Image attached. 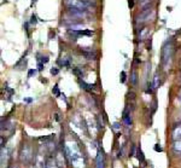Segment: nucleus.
<instances>
[{"label": "nucleus", "mask_w": 181, "mask_h": 168, "mask_svg": "<svg viewBox=\"0 0 181 168\" xmlns=\"http://www.w3.org/2000/svg\"><path fill=\"white\" fill-rule=\"evenodd\" d=\"M132 84H133V86H137V84H138V74H137V72H133V74H132Z\"/></svg>", "instance_id": "9d476101"}, {"label": "nucleus", "mask_w": 181, "mask_h": 168, "mask_svg": "<svg viewBox=\"0 0 181 168\" xmlns=\"http://www.w3.org/2000/svg\"><path fill=\"white\" fill-rule=\"evenodd\" d=\"M138 157H139V160L141 162H145V157H144V154H143L141 149H138Z\"/></svg>", "instance_id": "ddd939ff"}, {"label": "nucleus", "mask_w": 181, "mask_h": 168, "mask_svg": "<svg viewBox=\"0 0 181 168\" xmlns=\"http://www.w3.org/2000/svg\"><path fill=\"white\" fill-rule=\"evenodd\" d=\"M81 53L87 59H97V52L92 48H81Z\"/></svg>", "instance_id": "20e7f679"}, {"label": "nucleus", "mask_w": 181, "mask_h": 168, "mask_svg": "<svg viewBox=\"0 0 181 168\" xmlns=\"http://www.w3.org/2000/svg\"><path fill=\"white\" fill-rule=\"evenodd\" d=\"M64 4L68 6V9H79L82 11H87L89 5L86 0H64Z\"/></svg>", "instance_id": "f03ea898"}, {"label": "nucleus", "mask_w": 181, "mask_h": 168, "mask_svg": "<svg viewBox=\"0 0 181 168\" xmlns=\"http://www.w3.org/2000/svg\"><path fill=\"white\" fill-rule=\"evenodd\" d=\"M150 1H151V0H139V3H140V5H141L143 7H146L147 5L150 4Z\"/></svg>", "instance_id": "4468645a"}, {"label": "nucleus", "mask_w": 181, "mask_h": 168, "mask_svg": "<svg viewBox=\"0 0 181 168\" xmlns=\"http://www.w3.org/2000/svg\"><path fill=\"white\" fill-rule=\"evenodd\" d=\"M179 99L181 100V92H180V94H179Z\"/></svg>", "instance_id": "393cba45"}, {"label": "nucleus", "mask_w": 181, "mask_h": 168, "mask_svg": "<svg viewBox=\"0 0 181 168\" xmlns=\"http://www.w3.org/2000/svg\"><path fill=\"white\" fill-rule=\"evenodd\" d=\"M128 6H129V9H132L134 6V1H133V0H128Z\"/></svg>", "instance_id": "aec40b11"}, {"label": "nucleus", "mask_w": 181, "mask_h": 168, "mask_svg": "<svg viewBox=\"0 0 181 168\" xmlns=\"http://www.w3.org/2000/svg\"><path fill=\"white\" fill-rule=\"evenodd\" d=\"M153 10L152 9H145L143 10L141 12H140V15L137 17V23L138 24H144V23H146L149 21H151V19L153 18Z\"/></svg>", "instance_id": "7ed1b4c3"}, {"label": "nucleus", "mask_w": 181, "mask_h": 168, "mask_svg": "<svg viewBox=\"0 0 181 168\" xmlns=\"http://www.w3.org/2000/svg\"><path fill=\"white\" fill-rule=\"evenodd\" d=\"M118 128H120V124H117V122L114 124V129H118Z\"/></svg>", "instance_id": "b1692460"}, {"label": "nucleus", "mask_w": 181, "mask_h": 168, "mask_svg": "<svg viewBox=\"0 0 181 168\" xmlns=\"http://www.w3.org/2000/svg\"><path fill=\"white\" fill-rule=\"evenodd\" d=\"M147 34H149V29L147 28H141V29H140V32H139V39L140 40L146 39Z\"/></svg>", "instance_id": "0eeeda50"}, {"label": "nucleus", "mask_w": 181, "mask_h": 168, "mask_svg": "<svg viewBox=\"0 0 181 168\" xmlns=\"http://www.w3.org/2000/svg\"><path fill=\"white\" fill-rule=\"evenodd\" d=\"M48 60H50V59H48V57H42V59H41V63H44V64H45V63H47Z\"/></svg>", "instance_id": "5701e85b"}, {"label": "nucleus", "mask_w": 181, "mask_h": 168, "mask_svg": "<svg viewBox=\"0 0 181 168\" xmlns=\"http://www.w3.org/2000/svg\"><path fill=\"white\" fill-rule=\"evenodd\" d=\"M178 138L181 139V126L179 127V128H176V129L174 131V139L176 140Z\"/></svg>", "instance_id": "1a4fd4ad"}, {"label": "nucleus", "mask_w": 181, "mask_h": 168, "mask_svg": "<svg viewBox=\"0 0 181 168\" xmlns=\"http://www.w3.org/2000/svg\"><path fill=\"white\" fill-rule=\"evenodd\" d=\"M38 68H39V70H42V69H44V63L39 62V63H38Z\"/></svg>", "instance_id": "4be33fe9"}, {"label": "nucleus", "mask_w": 181, "mask_h": 168, "mask_svg": "<svg viewBox=\"0 0 181 168\" xmlns=\"http://www.w3.org/2000/svg\"><path fill=\"white\" fill-rule=\"evenodd\" d=\"M121 82H122V84L126 82V72H122V73H121Z\"/></svg>", "instance_id": "dca6fc26"}, {"label": "nucleus", "mask_w": 181, "mask_h": 168, "mask_svg": "<svg viewBox=\"0 0 181 168\" xmlns=\"http://www.w3.org/2000/svg\"><path fill=\"white\" fill-rule=\"evenodd\" d=\"M58 73H59V69H58V68H52V69H51V74H52V75H57Z\"/></svg>", "instance_id": "6ab92c4d"}, {"label": "nucleus", "mask_w": 181, "mask_h": 168, "mask_svg": "<svg viewBox=\"0 0 181 168\" xmlns=\"http://www.w3.org/2000/svg\"><path fill=\"white\" fill-rule=\"evenodd\" d=\"M81 86H82V88L87 90V91H92V90H94V87H95L94 85H89V84H86V82H83V81H81Z\"/></svg>", "instance_id": "6e6552de"}, {"label": "nucleus", "mask_w": 181, "mask_h": 168, "mask_svg": "<svg viewBox=\"0 0 181 168\" xmlns=\"http://www.w3.org/2000/svg\"><path fill=\"white\" fill-rule=\"evenodd\" d=\"M38 1V0H33V3H36Z\"/></svg>", "instance_id": "a878e982"}, {"label": "nucleus", "mask_w": 181, "mask_h": 168, "mask_svg": "<svg viewBox=\"0 0 181 168\" xmlns=\"http://www.w3.org/2000/svg\"><path fill=\"white\" fill-rule=\"evenodd\" d=\"M174 51H175V47L172 41H167L163 45L162 51H161V63H162L163 67H167L169 62L172 60L174 56Z\"/></svg>", "instance_id": "f257e3e1"}, {"label": "nucleus", "mask_w": 181, "mask_h": 168, "mask_svg": "<svg viewBox=\"0 0 181 168\" xmlns=\"http://www.w3.org/2000/svg\"><path fill=\"white\" fill-rule=\"evenodd\" d=\"M97 168H104V160L100 151L98 152V156H97Z\"/></svg>", "instance_id": "423d86ee"}, {"label": "nucleus", "mask_w": 181, "mask_h": 168, "mask_svg": "<svg viewBox=\"0 0 181 168\" xmlns=\"http://www.w3.org/2000/svg\"><path fill=\"white\" fill-rule=\"evenodd\" d=\"M52 93H53L54 96H57V97L60 96V93H59V88H58V85H54V87L52 88Z\"/></svg>", "instance_id": "f8f14e48"}, {"label": "nucleus", "mask_w": 181, "mask_h": 168, "mask_svg": "<svg viewBox=\"0 0 181 168\" xmlns=\"http://www.w3.org/2000/svg\"><path fill=\"white\" fill-rule=\"evenodd\" d=\"M35 74H36V70H35V69H30L29 73H28V78H32V76L35 75Z\"/></svg>", "instance_id": "f3484780"}, {"label": "nucleus", "mask_w": 181, "mask_h": 168, "mask_svg": "<svg viewBox=\"0 0 181 168\" xmlns=\"http://www.w3.org/2000/svg\"><path fill=\"white\" fill-rule=\"evenodd\" d=\"M36 22H38V18H36V16H35V15H33L32 19H30V23H32L33 25H35V24H36Z\"/></svg>", "instance_id": "2eb2a0df"}, {"label": "nucleus", "mask_w": 181, "mask_h": 168, "mask_svg": "<svg viewBox=\"0 0 181 168\" xmlns=\"http://www.w3.org/2000/svg\"><path fill=\"white\" fill-rule=\"evenodd\" d=\"M73 73H74L75 75H77L79 78H82V76H83V73H82V70L80 69V68H74V69H73Z\"/></svg>", "instance_id": "9b49d317"}, {"label": "nucleus", "mask_w": 181, "mask_h": 168, "mask_svg": "<svg viewBox=\"0 0 181 168\" xmlns=\"http://www.w3.org/2000/svg\"><path fill=\"white\" fill-rule=\"evenodd\" d=\"M155 151H162V147H161L158 144L155 145Z\"/></svg>", "instance_id": "412c9836"}, {"label": "nucleus", "mask_w": 181, "mask_h": 168, "mask_svg": "<svg viewBox=\"0 0 181 168\" xmlns=\"http://www.w3.org/2000/svg\"><path fill=\"white\" fill-rule=\"evenodd\" d=\"M158 86H159V84H158V75L156 74L155 75V88H157Z\"/></svg>", "instance_id": "a211bd4d"}, {"label": "nucleus", "mask_w": 181, "mask_h": 168, "mask_svg": "<svg viewBox=\"0 0 181 168\" xmlns=\"http://www.w3.org/2000/svg\"><path fill=\"white\" fill-rule=\"evenodd\" d=\"M122 119H123L124 124L127 125V126H132V119H130V115H129V113H128V110H127V109H126V110L123 111V116H122Z\"/></svg>", "instance_id": "39448f33"}]
</instances>
